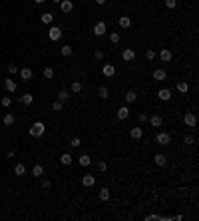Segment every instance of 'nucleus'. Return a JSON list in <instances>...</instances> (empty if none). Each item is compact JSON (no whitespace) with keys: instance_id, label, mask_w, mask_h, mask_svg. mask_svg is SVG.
Returning <instances> with one entry per match:
<instances>
[{"instance_id":"nucleus-1","label":"nucleus","mask_w":199,"mask_h":221,"mask_svg":"<svg viewBox=\"0 0 199 221\" xmlns=\"http://www.w3.org/2000/svg\"><path fill=\"white\" fill-rule=\"evenodd\" d=\"M44 132H46L44 122H34V123H32V128H30V136L40 138V136H44Z\"/></svg>"},{"instance_id":"nucleus-2","label":"nucleus","mask_w":199,"mask_h":221,"mask_svg":"<svg viewBox=\"0 0 199 221\" xmlns=\"http://www.w3.org/2000/svg\"><path fill=\"white\" fill-rule=\"evenodd\" d=\"M183 122H185L187 128H195L197 126V116L193 114V112H187V114L183 116Z\"/></svg>"},{"instance_id":"nucleus-3","label":"nucleus","mask_w":199,"mask_h":221,"mask_svg":"<svg viewBox=\"0 0 199 221\" xmlns=\"http://www.w3.org/2000/svg\"><path fill=\"white\" fill-rule=\"evenodd\" d=\"M155 142H157L159 145H169L171 143V136H169V133H165V132H159L157 138H155Z\"/></svg>"},{"instance_id":"nucleus-4","label":"nucleus","mask_w":199,"mask_h":221,"mask_svg":"<svg viewBox=\"0 0 199 221\" xmlns=\"http://www.w3.org/2000/svg\"><path fill=\"white\" fill-rule=\"evenodd\" d=\"M62 34H64V32L58 28V26H52V28L48 30V38H50V40H60Z\"/></svg>"},{"instance_id":"nucleus-5","label":"nucleus","mask_w":199,"mask_h":221,"mask_svg":"<svg viewBox=\"0 0 199 221\" xmlns=\"http://www.w3.org/2000/svg\"><path fill=\"white\" fill-rule=\"evenodd\" d=\"M122 58L126 62H132V60H136V50L133 48H123V52H122Z\"/></svg>"},{"instance_id":"nucleus-6","label":"nucleus","mask_w":199,"mask_h":221,"mask_svg":"<svg viewBox=\"0 0 199 221\" xmlns=\"http://www.w3.org/2000/svg\"><path fill=\"white\" fill-rule=\"evenodd\" d=\"M60 10L64 14H70L74 10V2H72V0H62V2H60Z\"/></svg>"},{"instance_id":"nucleus-7","label":"nucleus","mask_w":199,"mask_h":221,"mask_svg":"<svg viewBox=\"0 0 199 221\" xmlns=\"http://www.w3.org/2000/svg\"><path fill=\"white\" fill-rule=\"evenodd\" d=\"M102 74H104L106 78H112L116 74V66L114 64H104V68H102Z\"/></svg>"},{"instance_id":"nucleus-8","label":"nucleus","mask_w":199,"mask_h":221,"mask_svg":"<svg viewBox=\"0 0 199 221\" xmlns=\"http://www.w3.org/2000/svg\"><path fill=\"white\" fill-rule=\"evenodd\" d=\"M107 32V26H106V22H98L94 26V36H104Z\"/></svg>"},{"instance_id":"nucleus-9","label":"nucleus","mask_w":199,"mask_h":221,"mask_svg":"<svg viewBox=\"0 0 199 221\" xmlns=\"http://www.w3.org/2000/svg\"><path fill=\"white\" fill-rule=\"evenodd\" d=\"M157 98H159L161 102H169V100H171V90H167V88L159 90V92H157Z\"/></svg>"},{"instance_id":"nucleus-10","label":"nucleus","mask_w":199,"mask_h":221,"mask_svg":"<svg viewBox=\"0 0 199 221\" xmlns=\"http://www.w3.org/2000/svg\"><path fill=\"white\" fill-rule=\"evenodd\" d=\"M117 24H120V28H123V30H127L132 26V18L130 16H120V20H117Z\"/></svg>"},{"instance_id":"nucleus-11","label":"nucleus","mask_w":199,"mask_h":221,"mask_svg":"<svg viewBox=\"0 0 199 221\" xmlns=\"http://www.w3.org/2000/svg\"><path fill=\"white\" fill-rule=\"evenodd\" d=\"M40 22L42 24H52L54 22V14L52 12H42L40 14Z\"/></svg>"},{"instance_id":"nucleus-12","label":"nucleus","mask_w":199,"mask_h":221,"mask_svg":"<svg viewBox=\"0 0 199 221\" xmlns=\"http://www.w3.org/2000/svg\"><path fill=\"white\" fill-rule=\"evenodd\" d=\"M165 78H167V74H165V70H153V80H155V82H163V80Z\"/></svg>"},{"instance_id":"nucleus-13","label":"nucleus","mask_w":199,"mask_h":221,"mask_svg":"<svg viewBox=\"0 0 199 221\" xmlns=\"http://www.w3.org/2000/svg\"><path fill=\"white\" fill-rule=\"evenodd\" d=\"M153 161H155V165H157V168H163V165L167 163V158H165L163 153H155V158H153Z\"/></svg>"},{"instance_id":"nucleus-14","label":"nucleus","mask_w":199,"mask_h":221,"mask_svg":"<svg viewBox=\"0 0 199 221\" xmlns=\"http://www.w3.org/2000/svg\"><path fill=\"white\" fill-rule=\"evenodd\" d=\"M147 122L152 123L153 128H161V123H163V120H161V116H157V114H153L152 118H147Z\"/></svg>"},{"instance_id":"nucleus-15","label":"nucleus","mask_w":199,"mask_h":221,"mask_svg":"<svg viewBox=\"0 0 199 221\" xmlns=\"http://www.w3.org/2000/svg\"><path fill=\"white\" fill-rule=\"evenodd\" d=\"M18 74H20V78H22V80H26V82H28V80H32V76H34L30 68H22V70H18Z\"/></svg>"},{"instance_id":"nucleus-16","label":"nucleus","mask_w":199,"mask_h":221,"mask_svg":"<svg viewBox=\"0 0 199 221\" xmlns=\"http://www.w3.org/2000/svg\"><path fill=\"white\" fill-rule=\"evenodd\" d=\"M4 88H6V92H10V94H14L18 86H16V82H14L12 78H10V80H4Z\"/></svg>"},{"instance_id":"nucleus-17","label":"nucleus","mask_w":199,"mask_h":221,"mask_svg":"<svg viewBox=\"0 0 199 221\" xmlns=\"http://www.w3.org/2000/svg\"><path fill=\"white\" fill-rule=\"evenodd\" d=\"M117 118H120V120H127V118H130V108L122 106L120 110H117Z\"/></svg>"},{"instance_id":"nucleus-18","label":"nucleus","mask_w":199,"mask_h":221,"mask_svg":"<svg viewBox=\"0 0 199 221\" xmlns=\"http://www.w3.org/2000/svg\"><path fill=\"white\" fill-rule=\"evenodd\" d=\"M82 183H84V187H94L96 185V177L94 175H84L82 177Z\"/></svg>"},{"instance_id":"nucleus-19","label":"nucleus","mask_w":199,"mask_h":221,"mask_svg":"<svg viewBox=\"0 0 199 221\" xmlns=\"http://www.w3.org/2000/svg\"><path fill=\"white\" fill-rule=\"evenodd\" d=\"M78 161H80V165H82V168H88V165L92 163V158H90L88 153H82V155L78 158Z\"/></svg>"},{"instance_id":"nucleus-20","label":"nucleus","mask_w":199,"mask_h":221,"mask_svg":"<svg viewBox=\"0 0 199 221\" xmlns=\"http://www.w3.org/2000/svg\"><path fill=\"white\" fill-rule=\"evenodd\" d=\"M159 58H161V62H171V50L163 48V50L159 52Z\"/></svg>"},{"instance_id":"nucleus-21","label":"nucleus","mask_w":199,"mask_h":221,"mask_svg":"<svg viewBox=\"0 0 199 221\" xmlns=\"http://www.w3.org/2000/svg\"><path fill=\"white\" fill-rule=\"evenodd\" d=\"M130 136L133 138V139H142V136H143V130H142V128H132V132H130Z\"/></svg>"},{"instance_id":"nucleus-22","label":"nucleus","mask_w":199,"mask_h":221,"mask_svg":"<svg viewBox=\"0 0 199 221\" xmlns=\"http://www.w3.org/2000/svg\"><path fill=\"white\" fill-rule=\"evenodd\" d=\"M123 98H126V102H127V104H133V102L137 100V94H136L133 90H130V92H126V96H123Z\"/></svg>"},{"instance_id":"nucleus-23","label":"nucleus","mask_w":199,"mask_h":221,"mask_svg":"<svg viewBox=\"0 0 199 221\" xmlns=\"http://www.w3.org/2000/svg\"><path fill=\"white\" fill-rule=\"evenodd\" d=\"M14 122H16L14 114H6V116H4V120H2V123H4V126H6V128H10V126H12Z\"/></svg>"},{"instance_id":"nucleus-24","label":"nucleus","mask_w":199,"mask_h":221,"mask_svg":"<svg viewBox=\"0 0 199 221\" xmlns=\"http://www.w3.org/2000/svg\"><path fill=\"white\" fill-rule=\"evenodd\" d=\"M20 102H22L24 106H30L32 102H34V96H32V94H24V96H20Z\"/></svg>"},{"instance_id":"nucleus-25","label":"nucleus","mask_w":199,"mask_h":221,"mask_svg":"<svg viewBox=\"0 0 199 221\" xmlns=\"http://www.w3.org/2000/svg\"><path fill=\"white\" fill-rule=\"evenodd\" d=\"M98 94H100V98H102V100H107V96H110V90H107V86H100Z\"/></svg>"},{"instance_id":"nucleus-26","label":"nucleus","mask_w":199,"mask_h":221,"mask_svg":"<svg viewBox=\"0 0 199 221\" xmlns=\"http://www.w3.org/2000/svg\"><path fill=\"white\" fill-rule=\"evenodd\" d=\"M32 175H34V177H42V175H44V168H42V165H34V168H32Z\"/></svg>"},{"instance_id":"nucleus-27","label":"nucleus","mask_w":199,"mask_h":221,"mask_svg":"<svg viewBox=\"0 0 199 221\" xmlns=\"http://www.w3.org/2000/svg\"><path fill=\"white\" fill-rule=\"evenodd\" d=\"M60 52H62V56H64V58H70V56L74 54L72 46H68V44H66V46H62V50H60Z\"/></svg>"},{"instance_id":"nucleus-28","label":"nucleus","mask_w":199,"mask_h":221,"mask_svg":"<svg viewBox=\"0 0 199 221\" xmlns=\"http://www.w3.org/2000/svg\"><path fill=\"white\" fill-rule=\"evenodd\" d=\"M60 161H62L64 165H70V163L74 161V158H72L70 153H62V155H60Z\"/></svg>"},{"instance_id":"nucleus-29","label":"nucleus","mask_w":199,"mask_h":221,"mask_svg":"<svg viewBox=\"0 0 199 221\" xmlns=\"http://www.w3.org/2000/svg\"><path fill=\"white\" fill-rule=\"evenodd\" d=\"M58 100H60L62 104H64V102H68V100H70V92H68V90H60V94H58Z\"/></svg>"},{"instance_id":"nucleus-30","label":"nucleus","mask_w":199,"mask_h":221,"mask_svg":"<svg viewBox=\"0 0 199 221\" xmlns=\"http://www.w3.org/2000/svg\"><path fill=\"white\" fill-rule=\"evenodd\" d=\"M70 88H72V92H74V94H80L84 86H82V82H78V80H76V82H72V86H70Z\"/></svg>"},{"instance_id":"nucleus-31","label":"nucleus","mask_w":199,"mask_h":221,"mask_svg":"<svg viewBox=\"0 0 199 221\" xmlns=\"http://www.w3.org/2000/svg\"><path fill=\"white\" fill-rule=\"evenodd\" d=\"M187 90H189V84H187V82H179V84H177V92H179V94H187Z\"/></svg>"},{"instance_id":"nucleus-32","label":"nucleus","mask_w":199,"mask_h":221,"mask_svg":"<svg viewBox=\"0 0 199 221\" xmlns=\"http://www.w3.org/2000/svg\"><path fill=\"white\" fill-rule=\"evenodd\" d=\"M100 199L102 201H107V199H110V189H107V187H102L100 189Z\"/></svg>"},{"instance_id":"nucleus-33","label":"nucleus","mask_w":199,"mask_h":221,"mask_svg":"<svg viewBox=\"0 0 199 221\" xmlns=\"http://www.w3.org/2000/svg\"><path fill=\"white\" fill-rule=\"evenodd\" d=\"M26 173V168H24V163H18V165H16V168H14V175H24Z\"/></svg>"},{"instance_id":"nucleus-34","label":"nucleus","mask_w":199,"mask_h":221,"mask_svg":"<svg viewBox=\"0 0 199 221\" xmlns=\"http://www.w3.org/2000/svg\"><path fill=\"white\" fill-rule=\"evenodd\" d=\"M110 42H112V44H117V42H120V34H117V32H112V34H110Z\"/></svg>"},{"instance_id":"nucleus-35","label":"nucleus","mask_w":199,"mask_h":221,"mask_svg":"<svg viewBox=\"0 0 199 221\" xmlns=\"http://www.w3.org/2000/svg\"><path fill=\"white\" fill-rule=\"evenodd\" d=\"M44 78H48V80L54 78V70L52 68H44Z\"/></svg>"},{"instance_id":"nucleus-36","label":"nucleus","mask_w":199,"mask_h":221,"mask_svg":"<svg viewBox=\"0 0 199 221\" xmlns=\"http://www.w3.org/2000/svg\"><path fill=\"white\" fill-rule=\"evenodd\" d=\"M52 110H54V112H62V102H60V100H56V102L52 104Z\"/></svg>"},{"instance_id":"nucleus-37","label":"nucleus","mask_w":199,"mask_h":221,"mask_svg":"<svg viewBox=\"0 0 199 221\" xmlns=\"http://www.w3.org/2000/svg\"><path fill=\"white\" fill-rule=\"evenodd\" d=\"M0 104H2L4 108H8L10 104H12V100H10V96H4V98H2V100H0Z\"/></svg>"},{"instance_id":"nucleus-38","label":"nucleus","mask_w":199,"mask_h":221,"mask_svg":"<svg viewBox=\"0 0 199 221\" xmlns=\"http://www.w3.org/2000/svg\"><path fill=\"white\" fill-rule=\"evenodd\" d=\"M165 6H167L169 10H173L177 6V0H165Z\"/></svg>"},{"instance_id":"nucleus-39","label":"nucleus","mask_w":199,"mask_h":221,"mask_svg":"<svg viewBox=\"0 0 199 221\" xmlns=\"http://www.w3.org/2000/svg\"><path fill=\"white\" fill-rule=\"evenodd\" d=\"M183 143H187V145L195 143V138H193V136H185V138H183Z\"/></svg>"},{"instance_id":"nucleus-40","label":"nucleus","mask_w":199,"mask_h":221,"mask_svg":"<svg viewBox=\"0 0 199 221\" xmlns=\"http://www.w3.org/2000/svg\"><path fill=\"white\" fill-rule=\"evenodd\" d=\"M80 138H72V142H70V145H72V148H80Z\"/></svg>"},{"instance_id":"nucleus-41","label":"nucleus","mask_w":199,"mask_h":221,"mask_svg":"<svg viewBox=\"0 0 199 221\" xmlns=\"http://www.w3.org/2000/svg\"><path fill=\"white\" fill-rule=\"evenodd\" d=\"M50 185H52L50 179H46V177H44V179H42V187H44V189H50Z\"/></svg>"},{"instance_id":"nucleus-42","label":"nucleus","mask_w":199,"mask_h":221,"mask_svg":"<svg viewBox=\"0 0 199 221\" xmlns=\"http://www.w3.org/2000/svg\"><path fill=\"white\" fill-rule=\"evenodd\" d=\"M8 72H10V74H12V76H14V74H18V68H16L14 64H10V66H8Z\"/></svg>"},{"instance_id":"nucleus-43","label":"nucleus","mask_w":199,"mask_h":221,"mask_svg":"<svg viewBox=\"0 0 199 221\" xmlns=\"http://www.w3.org/2000/svg\"><path fill=\"white\" fill-rule=\"evenodd\" d=\"M146 58H147V60H153V58H155V52H153V50H147V52H146Z\"/></svg>"},{"instance_id":"nucleus-44","label":"nucleus","mask_w":199,"mask_h":221,"mask_svg":"<svg viewBox=\"0 0 199 221\" xmlns=\"http://www.w3.org/2000/svg\"><path fill=\"white\" fill-rule=\"evenodd\" d=\"M98 169H100V171H106V169H107V163H106V161H100V163H98Z\"/></svg>"},{"instance_id":"nucleus-45","label":"nucleus","mask_w":199,"mask_h":221,"mask_svg":"<svg viewBox=\"0 0 199 221\" xmlns=\"http://www.w3.org/2000/svg\"><path fill=\"white\" fill-rule=\"evenodd\" d=\"M94 58H96V60H102V58H104V52H102V50H98V52L94 54Z\"/></svg>"},{"instance_id":"nucleus-46","label":"nucleus","mask_w":199,"mask_h":221,"mask_svg":"<svg viewBox=\"0 0 199 221\" xmlns=\"http://www.w3.org/2000/svg\"><path fill=\"white\" fill-rule=\"evenodd\" d=\"M137 120H139V123H143V122H147V116H146V114H139Z\"/></svg>"},{"instance_id":"nucleus-47","label":"nucleus","mask_w":199,"mask_h":221,"mask_svg":"<svg viewBox=\"0 0 199 221\" xmlns=\"http://www.w3.org/2000/svg\"><path fill=\"white\" fill-rule=\"evenodd\" d=\"M96 4H100V6H102V4H106V0H96Z\"/></svg>"},{"instance_id":"nucleus-48","label":"nucleus","mask_w":199,"mask_h":221,"mask_svg":"<svg viewBox=\"0 0 199 221\" xmlns=\"http://www.w3.org/2000/svg\"><path fill=\"white\" fill-rule=\"evenodd\" d=\"M34 2H36V4H42V2H44V0H34Z\"/></svg>"},{"instance_id":"nucleus-49","label":"nucleus","mask_w":199,"mask_h":221,"mask_svg":"<svg viewBox=\"0 0 199 221\" xmlns=\"http://www.w3.org/2000/svg\"><path fill=\"white\" fill-rule=\"evenodd\" d=\"M52 2H56V4H60V2H62V0H52Z\"/></svg>"},{"instance_id":"nucleus-50","label":"nucleus","mask_w":199,"mask_h":221,"mask_svg":"<svg viewBox=\"0 0 199 221\" xmlns=\"http://www.w3.org/2000/svg\"><path fill=\"white\" fill-rule=\"evenodd\" d=\"M0 130H2V126H0Z\"/></svg>"}]
</instances>
